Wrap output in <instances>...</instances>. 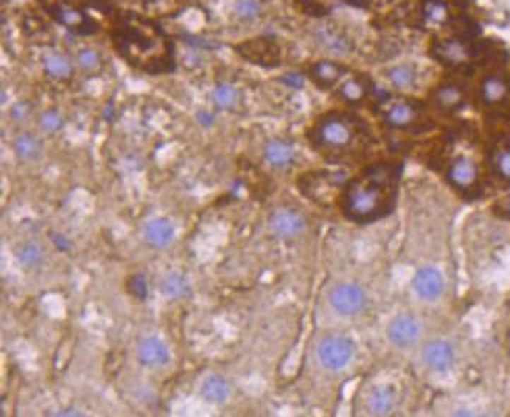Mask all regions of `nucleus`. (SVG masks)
I'll list each match as a JSON object with an SVG mask.
<instances>
[{"label": "nucleus", "instance_id": "obj_21", "mask_svg": "<svg viewBox=\"0 0 510 417\" xmlns=\"http://www.w3.org/2000/svg\"><path fill=\"white\" fill-rule=\"evenodd\" d=\"M396 405V392L389 386L375 388L369 396V409L375 414H388Z\"/></svg>", "mask_w": 510, "mask_h": 417}, {"label": "nucleus", "instance_id": "obj_23", "mask_svg": "<svg viewBox=\"0 0 510 417\" xmlns=\"http://www.w3.org/2000/svg\"><path fill=\"white\" fill-rule=\"evenodd\" d=\"M507 90H509V86H507L506 80L501 78V76L492 75V76H489V78L484 80L482 88H481V95L485 103L493 105V103L501 102V100L507 95Z\"/></svg>", "mask_w": 510, "mask_h": 417}, {"label": "nucleus", "instance_id": "obj_44", "mask_svg": "<svg viewBox=\"0 0 510 417\" xmlns=\"http://www.w3.org/2000/svg\"><path fill=\"white\" fill-rule=\"evenodd\" d=\"M509 211H510V204H509Z\"/></svg>", "mask_w": 510, "mask_h": 417}, {"label": "nucleus", "instance_id": "obj_32", "mask_svg": "<svg viewBox=\"0 0 510 417\" xmlns=\"http://www.w3.org/2000/svg\"><path fill=\"white\" fill-rule=\"evenodd\" d=\"M261 4L259 0H238L235 5V13L239 19L252 20L260 14Z\"/></svg>", "mask_w": 510, "mask_h": 417}, {"label": "nucleus", "instance_id": "obj_24", "mask_svg": "<svg viewBox=\"0 0 510 417\" xmlns=\"http://www.w3.org/2000/svg\"><path fill=\"white\" fill-rule=\"evenodd\" d=\"M160 290L170 299H182L190 293V285L182 274L172 273L162 281Z\"/></svg>", "mask_w": 510, "mask_h": 417}, {"label": "nucleus", "instance_id": "obj_28", "mask_svg": "<svg viewBox=\"0 0 510 417\" xmlns=\"http://www.w3.org/2000/svg\"><path fill=\"white\" fill-rule=\"evenodd\" d=\"M367 94L366 83L360 78H353L345 81L341 88H339V95H341L345 102L349 103H360Z\"/></svg>", "mask_w": 510, "mask_h": 417}, {"label": "nucleus", "instance_id": "obj_29", "mask_svg": "<svg viewBox=\"0 0 510 417\" xmlns=\"http://www.w3.org/2000/svg\"><path fill=\"white\" fill-rule=\"evenodd\" d=\"M295 8L305 14V16L310 18H326L330 13V8L326 5L319 2V0H295Z\"/></svg>", "mask_w": 510, "mask_h": 417}, {"label": "nucleus", "instance_id": "obj_15", "mask_svg": "<svg viewBox=\"0 0 510 417\" xmlns=\"http://www.w3.org/2000/svg\"><path fill=\"white\" fill-rule=\"evenodd\" d=\"M145 240L154 248H167L174 238V228L165 218H154L143 230Z\"/></svg>", "mask_w": 510, "mask_h": 417}, {"label": "nucleus", "instance_id": "obj_12", "mask_svg": "<svg viewBox=\"0 0 510 417\" xmlns=\"http://www.w3.org/2000/svg\"><path fill=\"white\" fill-rule=\"evenodd\" d=\"M138 361L143 366L160 368L170 361V351L164 341L159 338H146L138 346Z\"/></svg>", "mask_w": 510, "mask_h": 417}, {"label": "nucleus", "instance_id": "obj_14", "mask_svg": "<svg viewBox=\"0 0 510 417\" xmlns=\"http://www.w3.org/2000/svg\"><path fill=\"white\" fill-rule=\"evenodd\" d=\"M448 180L458 189H471L478 180L475 162L468 158H458L448 170Z\"/></svg>", "mask_w": 510, "mask_h": 417}, {"label": "nucleus", "instance_id": "obj_34", "mask_svg": "<svg viewBox=\"0 0 510 417\" xmlns=\"http://www.w3.org/2000/svg\"><path fill=\"white\" fill-rule=\"evenodd\" d=\"M40 125L44 131L47 133H57L61 128H63V119L57 111H45L40 117Z\"/></svg>", "mask_w": 510, "mask_h": 417}, {"label": "nucleus", "instance_id": "obj_6", "mask_svg": "<svg viewBox=\"0 0 510 417\" xmlns=\"http://www.w3.org/2000/svg\"><path fill=\"white\" fill-rule=\"evenodd\" d=\"M355 346L349 338L330 336L319 344L318 355L321 363L331 370L343 369L353 358Z\"/></svg>", "mask_w": 510, "mask_h": 417}, {"label": "nucleus", "instance_id": "obj_40", "mask_svg": "<svg viewBox=\"0 0 510 417\" xmlns=\"http://www.w3.org/2000/svg\"><path fill=\"white\" fill-rule=\"evenodd\" d=\"M345 2L355 6H361V8H370V6H381L384 4H389L391 0H345Z\"/></svg>", "mask_w": 510, "mask_h": 417}, {"label": "nucleus", "instance_id": "obj_25", "mask_svg": "<svg viewBox=\"0 0 510 417\" xmlns=\"http://www.w3.org/2000/svg\"><path fill=\"white\" fill-rule=\"evenodd\" d=\"M463 102L462 90L454 86V84H446V86L439 88L436 92V103L446 111H453L459 107Z\"/></svg>", "mask_w": 510, "mask_h": 417}, {"label": "nucleus", "instance_id": "obj_22", "mask_svg": "<svg viewBox=\"0 0 510 417\" xmlns=\"http://www.w3.org/2000/svg\"><path fill=\"white\" fill-rule=\"evenodd\" d=\"M44 69L52 78L61 81L69 80L73 74V66L71 59L63 55H57V53H52V55L44 58Z\"/></svg>", "mask_w": 510, "mask_h": 417}, {"label": "nucleus", "instance_id": "obj_9", "mask_svg": "<svg viewBox=\"0 0 510 417\" xmlns=\"http://www.w3.org/2000/svg\"><path fill=\"white\" fill-rule=\"evenodd\" d=\"M444 277L436 268L425 266L415 273L413 279V287L417 295L423 299H436L444 291Z\"/></svg>", "mask_w": 510, "mask_h": 417}, {"label": "nucleus", "instance_id": "obj_4", "mask_svg": "<svg viewBox=\"0 0 510 417\" xmlns=\"http://www.w3.org/2000/svg\"><path fill=\"white\" fill-rule=\"evenodd\" d=\"M49 16L69 32L80 36H90L98 32V24L71 0H37Z\"/></svg>", "mask_w": 510, "mask_h": 417}, {"label": "nucleus", "instance_id": "obj_3", "mask_svg": "<svg viewBox=\"0 0 510 417\" xmlns=\"http://www.w3.org/2000/svg\"><path fill=\"white\" fill-rule=\"evenodd\" d=\"M360 133V123L350 115L331 112L322 117L310 133V142L328 160H341L350 154V148Z\"/></svg>", "mask_w": 510, "mask_h": 417}, {"label": "nucleus", "instance_id": "obj_27", "mask_svg": "<svg viewBox=\"0 0 510 417\" xmlns=\"http://www.w3.org/2000/svg\"><path fill=\"white\" fill-rule=\"evenodd\" d=\"M212 98H213V103L218 107H221V110H230V107H234L237 103L238 92L234 86H232V84L221 83L213 89Z\"/></svg>", "mask_w": 510, "mask_h": 417}, {"label": "nucleus", "instance_id": "obj_17", "mask_svg": "<svg viewBox=\"0 0 510 417\" xmlns=\"http://www.w3.org/2000/svg\"><path fill=\"white\" fill-rule=\"evenodd\" d=\"M417 115H419V107H417L415 103L401 102L389 107L388 112H386V122H388L391 127L405 128L413 125Z\"/></svg>", "mask_w": 510, "mask_h": 417}, {"label": "nucleus", "instance_id": "obj_42", "mask_svg": "<svg viewBox=\"0 0 510 417\" xmlns=\"http://www.w3.org/2000/svg\"><path fill=\"white\" fill-rule=\"evenodd\" d=\"M198 120H199V123H201V125H203V127H210V125H213L215 117H213V114H210V112L201 111V112L198 114Z\"/></svg>", "mask_w": 510, "mask_h": 417}, {"label": "nucleus", "instance_id": "obj_10", "mask_svg": "<svg viewBox=\"0 0 510 417\" xmlns=\"http://www.w3.org/2000/svg\"><path fill=\"white\" fill-rule=\"evenodd\" d=\"M269 226L277 235L283 238H292L302 233L305 221L300 215L291 208H279L269 218Z\"/></svg>", "mask_w": 510, "mask_h": 417}, {"label": "nucleus", "instance_id": "obj_1", "mask_svg": "<svg viewBox=\"0 0 510 417\" xmlns=\"http://www.w3.org/2000/svg\"><path fill=\"white\" fill-rule=\"evenodd\" d=\"M111 40L120 58L137 71L164 75L176 69L172 41L156 22L141 14L133 11L117 14Z\"/></svg>", "mask_w": 510, "mask_h": 417}, {"label": "nucleus", "instance_id": "obj_36", "mask_svg": "<svg viewBox=\"0 0 510 417\" xmlns=\"http://www.w3.org/2000/svg\"><path fill=\"white\" fill-rule=\"evenodd\" d=\"M446 13V6L442 2H436V0H429V2L425 5L423 14L431 20H440Z\"/></svg>", "mask_w": 510, "mask_h": 417}, {"label": "nucleus", "instance_id": "obj_26", "mask_svg": "<svg viewBox=\"0 0 510 417\" xmlns=\"http://www.w3.org/2000/svg\"><path fill=\"white\" fill-rule=\"evenodd\" d=\"M386 75H388V78L393 86L398 89H406L413 86L415 80V69L409 64H400L391 67L389 71L386 72Z\"/></svg>", "mask_w": 510, "mask_h": 417}, {"label": "nucleus", "instance_id": "obj_5", "mask_svg": "<svg viewBox=\"0 0 510 417\" xmlns=\"http://www.w3.org/2000/svg\"><path fill=\"white\" fill-rule=\"evenodd\" d=\"M235 50L249 63L261 67H277L280 66L282 61L280 47L273 37L259 36L254 40H247L235 45Z\"/></svg>", "mask_w": 510, "mask_h": 417}, {"label": "nucleus", "instance_id": "obj_33", "mask_svg": "<svg viewBox=\"0 0 510 417\" xmlns=\"http://www.w3.org/2000/svg\"><path fill=\"white\" fill-rule=\"evenodd\" d=\"M128 291L138 300H145L148 298V283L143 274H134L131 276L126 282Z\"/></svg>", "mask_w": 510, "mask_h": 417}, {"label": "nucleus", "instance_id": "obj_37", "mask_svg": "<svg viewBox=\"0 0 510 417\" xmlns=\"http://www.w3.org/2000/svg\"><path fill=\"white\" fill-rule=\"evenodd\" d=\"M494 165H497L498 175L501 177H504V180L510 181V150L501 151L498 154L497 162H494Z\"/></svg>", "mask_w": 510, "mask_h": 417}, {"label": "nucleus", "instance_id": "obj_38", "mask_svg": "<svg viewBox=\"0 0 510 417\" xmlns=\"http://www.w3.org/2000/svg\"><path fill=\"white\" fill-rule=\"evenodd\" d=\"M282 83L291 89H302L304 88V76L299 74H287L282 76Z\"/></svg>", "mask_w": 510, "mask_h": 417}, {"label": "nucleus", "instance_id": "obj_19", "mask_svg": "<svg viewBox=\"0 0 510 417\" xmlns=\"http://www.w3.org/2000/svg\"><path fill=\"white\" fill-rule=\"evenodd\" d=\"M265 158L274 167H287L295 159V150L288 142L271 141L265 148Z\"/></svg>", "mask_w": 510, "mask_h": 417}, {"label": "nucleus", "instance_id": "obj_20", "mask_svg": "<svg viewBox=\"0 0 510 417\" xmlns=\"http://www.w3.org/2000/svg\"><path fill=\"white\" fill-rule=\"evenodd\" d=\"M318 40L322 42L324 47L336 53V55H345V53L352 52L353 47L350 37L341 32H336V30H321L318 32Z\"/></svg>", "mask_w": 510, "mask_h": 417}, {"label": "nucleus", "instance_id": "obj_16", "mask_svg": "<svg viewBox=\"0 0 510 417\" xmlns=\"http://www.w3.org/2000/svg\"><path fill=\"white\" fill-rule=\"evenodd\" d=\"M344 72L345 67L338 63H333V61H318V63H314L312 66L310 76L319 88L326 89L333 86V84L341 78Z\"/></svg>", "mask_w": 510, "mask_h": 417}, {"label": "nucleus", "instance_id": "obj_30", "mask_svg": "<svg viewBox=\"0 0 510 417\" xmlns=\"http://www.w3.org/2000/svg\"><path fill=\"white\" fill-rule=\"evenodd\" d=\"M18 259L24 266H36L42 260V249L36 243H25L18 251Z\"/></svg>", "mask_w": 510, "mask_h": 417}, {"label": "nucleus", "instance_id": "obj_39", "mask_svg": "<svg viewBox=\"0 0 510 417\" xmlns=\"http://www.w3.org/2000/svg\"><path fill=\"white\" fill-rule=\"evenodd\" d=\"M30 112V105L27 102H18L11 107V119L22 120L25 119Z\"/></svg>", "mask_w": 510, "mask_h": 417}, {"label": "nucleus", "instance_id": "obj_13", "mask_svg": "<svg viewBox=\"0 0 510 417\" xmlns=\"http://www.w3.org/2000/svg\"><path fill=\"white\" fill-rule=\"evenodd\" d=\"M431 53L437 61L446 66H458L462 64L465 58L468 57L470 50L458 40H448V41H437L431 47Z\"/></svg>", "mask_w": 510, "mask_h": 417}, {"label": "nucleus", "instance_id": "obj_31", "mask_svg": "<svg viewBox=\"0 0 510 417\" xmlns=\"http://www.w3.org/2000/svg\"><path fill=\"white\" fill-rule=\"evenodd\" d=\"M14 146V151H16V154L19 158H24V159H28V158H33L36 156L37 153V142L36 139L32 137L30 134H22L19 136L16 141H14L13 143Z\"/></svg>", "mask_w": 510, "mask_h": 417}, {"label": "nucleus", "instance_id": "obj_35", "mask_svg": "<svg viewBox=\"0 0 510 417\" xmlns=\"http://www.w3.org/2000/svg\"><path fill=\"white\" fill-rule=\"evenodd\" d=\"M100 63H102V59H100L98 52L94 49H84L78 53V64L84 71H94V69L100 67Z\"/></svg>", "mask_w": 510, "mask_h": 417}, {"label": "nucleus", "instance_id": "obj_18", "mask_svg": "<svg viewBox=\"0 0 510 417\" xmlns=\"http://www.w3.org/2000/svg\"><path fill=\"white\" fill-rule=\"evenodd\" d=\"M201 394L208 404L221 405L229 397V384L220 375H210L201 386Z\"/></svg>", "mask_w": 510, "mask_h": 417}, {"label": "nucleus", "instance_id": "obj_2", "mask_svg": "<svg viewBox=\"0 0 510 417\" xmlns=\"http://www.w3.org/2000/svg\"><path fill=\"white\" fill-rule=\"evenodd\" d=\"M397 185V170L392 165H376L353 180L345 187L343 208L352 221L366 223L389 211Z\"/></svg>", "mask_w": 510, "mask_h": 417}, {"label": "nucleus", "instance_id": "obj_11", "mask_svg": "<svg viewBox=\"0 0 510 417\" xmlns=\"http://www.w3.org/2000/svg\"><path fill=\"white\" fill-rule=\"evenodd\" d=\"M454 360L453 347L442 339H436L431 341L423 349V361L437 372H444V370L450 369L451 363Z\"/></svg>", "mask_w": 510, "mask_h": 417}, {"label": "nucleus", "instance_id": "obj_8", "mask_svg": "<svg viewBox=\"0 0 510 417\" xmlns=\"http://www.w3.org/2000/svg\"><path fill=\"white\" fill-rule=\"evenodd\" d=\"M388 336L398 347H408L414 344L420 336V324L413 316L400 315L389 324Z\"/></svg>", "mask_w": 510, "mask_h": 417}, {"label": "nucleus", "instance_id": "obj_43", "mask_svg": "<svg viewBox=\"0 0 510 417\" xmlns=\"http://www.w3.org/2000/svg\"><path fill=\"white\" fill-rule=\"evenodd\" d=\"M57 416H83V413H80L78 409H73V408H67V409H63V411L58 413Z\"/></svg>", "mask_w": 510, "mask_h": 417}, {"label": "nucleus", "instance_id": "obj_41", "mask_svg": "<svg viewBox=\"0 0 510 417\" xmlns=\"http://www.w3.org/2000/svg\"><path fill=\"white\" fill-rule=\"evenodd\" d=\"M52 240L59 251H69V248H71V242H69L67 237H64L63 234H53Z\"/></svg>", "mask_w": 510, "mask_h": 417}, {"label": "nucleus", "instance_id": "obj_7", "mask_svg": "<svg viewBox=\"0 0 510 417\" xmlns=\"http://www.w3.org/2000/svg\"><path fill=\"white\" fill-rule=\"evenodd\" d=\"M366 303L364 291L358 285L344 283L330 293V304L339 315H357Z\"/></svg>", "mask_w": 510, "mask_h": 417}]
</instances>
